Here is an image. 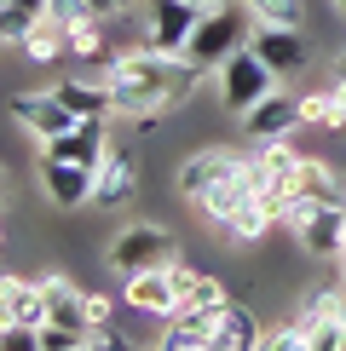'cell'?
<instances>
[{
	"instance_id": "cell-1",
	"label": "cell",
	"mask_w": 346,
	"mask_h": 351,
	"mask_svg": "<svg viewBox=\"0 0 346 351\" xmlns=\"http://www.w3.org/2000/svg\"><path fill=\"white\" fill-rule=\"evenodd\" d=\"M110 98H115V115H133L139 127H156L173 104L196 93V81L208 69L185 52H156V47H133V52H115L110 64H98Z\"/></svg>"
},
{
	"instance_id": "cell-2",
	"label": "cell",
	"mask_w": 346,
	"mask_h": 351,
	"mask_svg": "<svg viewBox=\"0 0 346 351\" xmlns=\"http://www.w3.org/2000/svg\"><path fill=\"white\" fill-rule=\"evenodd\" d=\"M254 40V12L249 0H231V6H208L202 12V23L191 29V47H185V58H196L202 69H220L231 52H242Z\"/></svg>"
},
{
	"instance_id": "cell-3",
	"label": "cell",
	"mask_w": 346,
	"mask_h": 351,
	"mask_svg": "<svg viewBox=\"0 0 346 351\" xmlns=\"http://www.w3.org/2000/svg\"><path fill=\"white\" fill-rule=\"evenodd\" d=\"M104 265H110V271H122V276L168 271V265H179V242H173V230H168V225H127L122 237L110 242Z\"/></svg>"
},
{
	"instance_id": "cell-4",
	"label": "cell",
	"mask_w": 346,
	"mask_h": 351,
	"mask_svg": "<svg viewBox=\"0 0 346 351\" xmlns=\"http://www.w3.org/2000/svg\"><path fill=\"white\" fill-rule=\"evenodd\" d=\"M266 93H277V69H271L254 47L231 52L225 64H220V98H225V110H231V115H249Z\"/></svg>"
},
{
	"instance_id": "cell-5",
	"label": "cell",
	"mask_w": 346,
	"mask_h": 351,
	"mask_svg": "<svg viewBox=\"0 0 346 351\" xmlns=\"http://www.w3.org/2000/svg\"><path fill=\"white\" fill-rule=\"evenodd\" d=\"M202 12L208 6H196V0H150V6H144V47L185 52L191 47V29L202 23Z\"/></svg>"
},
{
	"instance_id": "cell-6",
	"label": "cell",
	"mask_w": 346,
	"mask_h": 351,
	"mask_svg": "<svg viewBox=\"0 0 346 351\" xmlns=\"http://www.w3.org/2000/svg\"><path fill=\"white\" fill-rule=\"evenodd\" d=\"M41 156H52V162H86V167H98V162L110 156V121H104V115H86V121H76L69 133L41 138Z\"/></svg>"
},
{
	"instance_id": "cell-7",
	"label": "cell",
	"mask_w": 346,
	"mask_h": 351,
	"mask_svg": "<svg viewBox=\"0 0 346 351\" xmlns=\"http://www.w3.org/2000/svg\"><path fill=\"white\" fill-rule=\"evenodd\" d=\"M41 184H47V202H58V208H86L93 202V184H98V167L41 156Z\"/></svg>"
},
{
	"instance_id": "cell-8",
	"label": "cell",
	"mask_w": 346,
	"mask_h": 351,
	"mask_svg": "<svg viewBox=\"0 0 346 351\" xmlns=\"http://www.w3.org/2000/svg\"><path fill=\"white\" fill-rule=\"evenodd\" d=\"M12 115H18V121H23L29 133H35V138H52V133H69V127L81 121V115L69 110L64 98L52 93V86H47V93H18V98H12Z\"/></svg>"
},
{
	"instance_id": "cell-9",
	"label": "cell",
	"mask_w": 346,
	"mask_h": 351,
	"mask_svg": "<svg viewBox=\"0 0 346 351\" xmlns=\"http://www.w3.org/2000/svg\"><path fill=\"white\" fill-rule=\"evenodd\" d=\"M122 300L133 305V311L156 317V323H168V317L179 311V282H173V265H168V271H139V276H127Z\"/></svg>"
},
{
	"instance_id": "cell-10",
	"label": "cell",
	"mask_w": 346,
	"mask_h": 351,
	"mask_svg": "<svg viewBox=\"0 0 346 351\" xmlns=\"http://www.w3.org/2000/svg\"><path fill=\"white\" fill-rule=\"evenodd\" d=\"M295 242L306 247L312 259H341L346 254V202H323V208L295 230Z\"/></svg>"
},
{
	"instance_id": "cell-11",
	"label": "cell",
	"mask_w": 346,
	"mask_h": 351,
	"mask_svg": "<svg viewBox=\"0 0 346 351\" xmlns=\"http://www.w3.org/2000/svg\"><path fill=\"white\" fill-rule=\"evenodd\" d=\"M242 127H249V138L260 144V138H295L300 127V98H288V93H266L260 104L242 115Z\"/></svg>"
},
{
	"instance_id": "cell-12",
	"label": "cell",
	"mask_w": 346,
	"mask_h": 351,
	"mask_svg": "<svg viewBox=\"0 0 346 351\" xmlns=\"http://www.w3.org/2000/svg\"><path fill=\"white\" fill-rule=\"evenodd\" d=\"M249 47L266 58L271 69H277V75H300V69H306V35H300V29H277V23H254V40Z\"/></svg>"
},
{
	"instance_id": "cell-13",
	"label": "cell",
	"mask_w": 346,
	"mask_h": 351,
	"mask_svg": "<svg viewBox=\"0 0 346 351\" xmlns=\"http://www.w3.org/2000/svg\"><path fill=\"white\" fill-rule=\"evenodd\" d=\"M0 317L18 323V328L47 323V288H41V276H6L0 282Z\"/></svg>"
},
{
	"instance_id": "cell-14",
	"label": "cell",
	"mask_w": 346,
	"mask_h": 351,
	"mask_svg": "<svg viewBox=\"0 0 346 351\" xmlns=\"http://www.w3.org/2000/svg\"><path fill=\"white\" fill-rule=\"evenodd\" d=\"M133 190H139V162H133V150H110L104 162H98L93 202H98V208H122V202H133Z\"/></svg>"
},
{
	"instance_id": "cell-15",
	"label": "cell",
	"mask_w": 346,
	"mask_h": 351,
	"mask_svg": "<svg viewBox=\"0 0 346 351\" xmlns=\"http://www.w3.org/2000/svg\"><path fill=\"white\" fill-rule=\"evenodd\" d=\"M173 282H179V311H208V317H220L225 311V288H220V276H208V271H196V265H173Z\"/></svg>"
},
{
	"instance_id": "cell-16",
	"label": "cell",
	"mask_w": 346,
	"mask_h": 351,
	"mask_svg": "<svg viewBox=\"0 0 346 351\" xmlns=\"http://www.w3.org/2000/svg\"><path fill=\"white\" fill-rule=\"evenodd\" d=\"M41 288H47V323H64V328H86V334H93V323H86V294L69 282V276L47 271V276H41Z\"/></svg>"
},
{
	"instance_id": "cell-17",
	"label": "cell",
	"mask_w": 346,
	"mask_h": 351,
	"mask_svg": "<svg viewBox=\"0 0 346 351\" xmlns=\"http://www.w3.org/2000/svg\"><path fill=\"white\" fill-rule=\"evenodd\" d=\"M214 334H220V317H208V311H173L168 328H162V346L168 351H214Z\"/></svg>"
},
{
	"instance_id": "cell-18",
	"label": "cell",
	"mask_w": 346,
	"mask_h": 351,
	"mask_svg": "<svg viewBox=\"0 0 346 351\" xmlns=\"http://www.w3.org/2000/svg\"><path fill=\"white\" fill-rule=\"evenodd\" d=\"M254 346H266V328H260L254 305H237V300H231L225 311H220V334H214V351H254Z\"/></svg>"
},
{
	"instance_id": "cell-19",
	"label": "cell",
	"mask_w": 346,
	"mask_h": 351,
	"mask_svg": "<svg viewBox=\"0 0 346 351\" xmlns=\"http://www.w3.org/2000/svg\"><path fill=\"white\" fill-rule=\"evenodd\" d=\"M271 225H277V208H271L266 196H254V202H242V208L231 213V219H220V230H225L231 242H242V247H249V242H260V237H266Z\"/></svg>"
},
{
	"instance_id": "cell-20",
	"label": "cell",
	"mask_w": 346,
	"mask_h": 351,
	"mask_svg": "<svg viewBox=\"0 0 346 351\" xmlns=\"http://www.w3.org/2000/svg\"><path fill=\"white\" fill-rule=\"evenodd\" d=\"M231 162H237V156H225V150H202V156H191V162L179 167V196L196 202L214 179H225V173H231Z\"/></svg>"
},
{
	"instance_id": "cell-21",
	"label": "cell",
	"mask_w": 346,
	"mask_h": 351,
	"mask_svg": "<svg viewBox=\"0 0 346 351\" xmlns=\"http://www.w3.org/2000/svg\"><path fill=\"white\" fill-rule=\"evenodd\" d=\"M35 23H47V0H0V40L6 47H23Z\"/></svg>"
},
{
	"instance_id": "cell-22",
	"label": "cell",
	"mask_w": 346,
	"mask_h": 351,
	"mask_svg": "<svg viewBox=\"0 0 346 351\" xmlns=\"http://www.w3.org/2000/svg\"><path fill=\"white\" fill-rule=\"evenodd\" d=\"M23 58H29V64H58V58H69V29L64 23H35V29H29V35H23V47H18Z\"/></svg>"
},
{
	"instance_id": "cell-23",
	"label": "cell",
	"mask_w": 346,
	"mask_h": 351,
	"mask_svg": "<svg viewBox=\"0 0 346 351\" xmlns=\"http://www.w3.org/2000/svg\"><path fill=\"white\" fill-rule=\"evenodd\" d=\"M295 184L306 190V196H317V202H346V184L335 179V167H323V162H300V173H295Z\"/></svg>"
},
{
	"instance_id": "cell-24",
	"label": "cell",
	"mask_w": 346,
	"mask_h": 351,
	"mask_svg": "<svg viewBox=\"0 0 346 351\" xmlns=\"http://www.w3.org/2000/svg\"><path fill=\"white\" fill-rule=\"evenodd\" d=\"M254 23H277V29H306V0H249Z\"/></svg>"
},
{
	"instance_id": "cell-25",
	"label": "cell",
	"mask_w": 346,
	"mask_h": 351,
	"mask_svg": "<svg viewBox=\"0 0 346 351\" xmlns=\"http://www.w3.org/2000/svg\"><path fill=\"white\" fill-rule=\"evenodd\" d=\"M110 0H47V18L52 23H64V29H76V23H86V18H110Z\"/></svg>"
},
{
	"instance_id": "cell-26",
	"label": "cell",
	"mask_w": 346,
	"mask_h": 351,
	"mask_svg": "<svg viewBox=\"0 0 346 351\" xmlns=\"http://www.w3.org/2000/svg\"><path fill=\"white\" fill-rule=\"evenodd\" d=\"M300 121H306V127H329V133H335V93H329V86L300 93Z\"/></svg>"
},
{
	"instance_id": "cell-27",
	"label": "cell",
	"mask_w": 346,
	"mask_h": 351,
	"mask_svg": "<svg viewBox=\"0 0 346 351\" xmlns=\"http://www.w3.org/2000/svg\"><path fill=\"white\" fill-rule=\"evenodd\" d=\"M110 317H115L110 294H86V323H93V334H98V328H110Z\"/></svg>"
},
{
	"instance_id": "cell-28",
	"label": "cell",
	"mask_w": 346,
	"mask_h": 351,
	"mask_svg": "<svg viewBox=\"0 0 346 351\" xmlns=\"http://www.w3.org/2000/svg\"><path fill=\"white\" fill-rule=\"evenodd\" d=\"M335 75H341V81H346V52H341V64H335Z\"/></svg>"
},
{
	"instance_id": "cell-29",
	"label": "cell",
	"mask_w": 346,
	"mask_h": 351,
	"mask_svg": "<svg viewBox=\"0 0 346 351\" xmlns=\"http://www.w3.org/2000/svg\"><path fill=\"white\" fill-rule=\"evenodd\" d=\"M196 6H231V0H196Z\"/></svg>"
},
{
	"instance_id": "cell-30",
	"label": "cell",
	"mask_w": 346,
	"mask_h": 351,
	"mask_svg": "<svg viewBox=\"0 0 346 351\" xmlns=\"http://www.w3.org/2000/svg\"><path fill=\"white\" fill-rule=\"evenodd\" d=\"M110 6H115V12H127V6H133V0H110Z\"/></svg>"
},
{
	"instance_id": "cell-31",
	"label": "cell",
	"mask_w": 346,
	"mask_h": 351,
	"mask_svg": "<svg viewBox=\"0 0 346 351\" xmlns=\"http://www.w3.org/2000/svg\"><path fill=\"white\" fill-rule=\"evenodd\" d=\"M341 276H346V254H341Z\"/></svg>"
},
{
	"instance_id": "cell-32",
	"label": "cell",
	"mask_w": 346,
	"mask_h": 351,
	"mask_svg": "<svg viewBox=\"0 0 346 351\" xmlns=\"http://www.w3.org/2000/svg\"><path fill=\"white\" fill-rule=\"evenodd\" d=\"M335 6H341V12H346V0H335Z\"/></svg>"
}]
</instances>
